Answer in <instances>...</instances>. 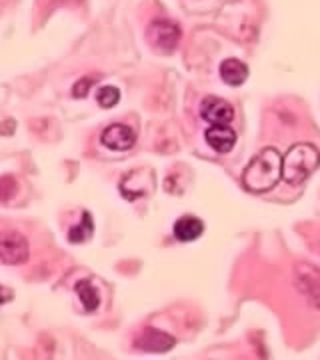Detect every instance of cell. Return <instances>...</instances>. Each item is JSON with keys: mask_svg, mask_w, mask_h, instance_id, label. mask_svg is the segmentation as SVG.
Here are the masks:
<instances>
[{"mask_svg": "<svg viewBox=\"0 0 320 360\" xmlns=\"http://www.w3.org/2000/svg\"><path fill=\"white\" fill-rule=\"evenodd\" d=\"M320 167V150L314 144L298 142L282 156V179L288 184H302Z\"/></svg>", "mask_w": 320, "mask_h": 360, "instance_id": "2", "label": "cell"}, {"mask_svg": "<svg viewBox=\"0 0 320 360\" xmlns=\"http://www.w3.org/2000/svg\"><path fill=\"white\" fill-rule=\"evenodd\" d=\"M218 72L229 86H241L248 78V66L238 58H226V60H222Z\"/></svg>", "mask_w": 320, "mask_h": 360, "instance_id": "11", "label": "cell"}, {"mask_svg": "<svg viewBox=\"0 0 320 360\" xmlns=\"http://www.w3.org/2000/svg\"><path fill=\"white\" fill-rule=\"evenodd\" d=\"M200 116L206 122H210V127L212 124H231L234 118V108L218 96H206L200 103Z\"/></svg>", "mask_w": 320, "mask_h": 360, "instance_id": "6", "label": "cell"}, {"mask_svg": "<svg viewBox=\"0 0 320 360\" xmlns=\"http://www.w3.org/2000/svg\"><path fill=\"white\" fill-rule=\"evenodd\" d=\"M75 290H77L78 298H80V302H82V307H84L87 312H94V310L98 309L101 296H98V290H96L89 281H80V283H77Z\"/></svg>", "mask_w": 320, "mask_h": 360, "instance_id": "12", "label": "cell"}, {"mask_svg": "<svg viewBox=\"0 0 320 360\" xmlns=\"http://www.w3.org/2000/svg\"><path fill=\"white\" fill-rule=\"evenodd\" d=\"M296 286L316 309H320V270L316 266L300 264L296 269Z\"/></svg>", "mask_w": 320, "mask_h": 360, "instance_id": "5", "label": "cell"}, {"mask_svg": "<svg viewBox=\"0 0 320 360\" xmlns=\"http://www.w3.org/2000/svg\"><path fill=\"white\" fill-rule=\"evenodd\" d=\"M28 255H30L28 240L20 232H0V260L4 264H23L28 260Z\"/></svg>", "mask_w": 320, "mask_h": 360, "instance_id": "3", "label": "cell"}, {"mask_svg": "<svg viewBox=\"0 0 320 360\" xmlns=\"http://www.w3.org/2000/svg\"><path fill=\"white\" fill-rule=\"evenodd\" d=\"M282 179V156L276 148H262L243 172V184L250 193H269Z\"/></svg>", "mask_w": 320, "mask_h": 360, "instance_id": "1", "label": "cell"}, {"mask_svg": "<svg viewBox=\"0 0 320 360\" xmlns=\"http://www.w3.org/2000/svg\"><path fill=\"white\" fill-rule=\"evenodd\" d=\"M101 142L110 150H130L136 142V132L128 124H110L108 129H104Z\"/></svg>", "mask_w": 320, "mask_h": 360, "instance_id": "7", "label": "cell"}, {"mask_svg": "<svg viewBox=\"0 0 320 360\" xmlns=\"http://www.w3.org/2000/svg\"><path fill=\"white\" fill-rule=\"evenodd\" d=\"M180 37H182L180 28L170 20H154L148 26V42L158 51L172 52L179 46Z\"/></svg>", "mask_w": 320, "mask_h": 360, "instance_id": "4", "label": "cell"}, {"mask_svg": "<svg viewBox=\"0 0 320 360\" xmlns=\"http://www.w3.org/2000/svg\"><path fill=\"white\" fill-rule=\"evenodd\" d=\"M92 82H94L92 78H80L77 84H75V89H72V94H75L77 98H84V96L89 94Z\"/></svg>", "mask_w": 320, "mask_h": 360, "instance_id": "15", "label": "cell"}, {"mask_svg": "<svg viewBox=\"0 0 320 360\" xmlns=\"http://www.w3.org/2000/svg\"><path fill=\"white\" fill-rule=\"evenodd\" d=\"M172 232H174V238L180 240V243H192V240L203 236L205 222L200 219H196V217H182V219L174 222Z\"/></svg>", "mask_w": 320, "mask_h": 360, "instance_id": "10", "label": "cell"}, {"mask_svg": "<svg viewBox=\"0 0 320 360\" xmlns=\"http://www.w3.org/2000/svg\"><path fill=\"white\" fill-rule=\"evenodd\" d=\"M14 298V292L11 288H6V286H0V307L2 304H6V302H11Z\"/></svg>", "mask_w": 320, "mask_h": 360, "instance_id": "16", "label": "cell"}, {"mask_svg": "<svg viewBox=\"0 0 320 360\" xmlns=\"http://www.w3.org/2000/svg\"><path fill=\"white\" fill-rule=\"evenodd\" d=\"M205 139L215 153L226 155V153H231L232 146L236 144V132L229 124H212L210 129L206 130Z\"/></svg>", "mask_w": 320, "mask_h": 360, "instance_id": "9", "label": "cell"}, {"mask_svg": "<svg viewBox=\"0 0 320 360\" xmlns=\"http://www.w3.org/2000/svg\"><path fill=\"white\" fill-rule=\"evenodd\" d=\"M92 234H94V222H92V217H90L89 212H84V214H82V220L78 222L77 226H72V229L68 231V240L75 243V245H80V243L90 240Z\"/></svg>", "mask_w": 320, "mask_h": 360, "instance_id": "13", "label": "cell"}, {"mask_svg": "<svg viewBox=\"0 0 320 360\" xmlns=\"http://www.w3.org/2000/svg\"><path fill=\"white\" fill-rule=\"evenodd\" d=\"M96 101H98V104L103 108H113L120 101V90L116 89V86H103V89L98 90Z\"/></svg>", "mask_w": 320, "mask_h": 360, "instance_id": "14", "label": "cell"}, {"mask_svg": "<svg viewBox=\"0 0 320 360\" xmlns=\"http://www.w3.org/2000/svg\"><path fill=\"white\" fill-rule=\"evenodd\" d=\"M134 345L142 352H156V354H160V352H168L170 348L177 345V340L170 335H167V333H162V330L146 328L142 335H139Z\"/></svg>", "mask_w": 320, "mask_h": 360, "instance_id": "8", "label": "cell"}]
</instances>
